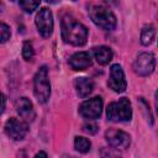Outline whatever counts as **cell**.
<instances>
[{
	"label": "cell",
	"instance_id": "cell-16",
	"mask_svg": "<svg viewBox=\"0 0 158 158\" xmlns=\"http://www.w3.org/2000/svg\"><path fill=\"white\" fill-rule=\"evenodd\" d=\"M74 147H75V149H77L78 152H80V153H88V152L90 151L91 143H90V141H89L88 138L78 136V137H75V139H74Z\"/></svg>",
	"mask_w": 158,
	"mask_h": 158
},
{
	"label": "cell",
	"instance_id": "cell-2",
	"mask_svg": "<svg viewBox=\"0 0 158 158\" xmlns=\"http://www.w3.org/2000/svg\"><path fill=\"white\" fill-rule=\"evenodd\" d=\"M89 16L91 21L102 30L112 31L116 27V17L110 9L101 4H91L89 6Z\"/></svg>",
	"mask_w": 158,
	"mask_h": 158
},
{
	"label": "cell",
	"instance_id": "cell-14",
	"mask_svg": "<svg viewBox=\"0 0 158 158\" xmlns=\"http://www.w3.org/2000/svg\"><path fill=\"white\" fill-rule=\"evenodd\" d=\"M94 57L99 64L105 65V64H109L111 62L112 51L106 46H100V47L94 48Z\"/></svg>",
	"mask_w": 158,
	"mask_h": 158
},
{
	"label": "cell",
	"instance_id": "cell-9",
	"mask_svg": "<svg viewBox=\"0 0 158 158\" xmlns=\"http://www.w3.org/2000/svg\"><path fill=\"white\" fill-rule=\"evenodd\" d=\"M107 143L116 149H126L130 146V136L125 131L110 128L105 133Z\"/></svg>",
	"mask_w": 158,
	"mask_h": 158
},
{
	"label": "cell",
	"instance_id": "cell-20",
	"mask_svg": "<svg viewBox=\"0 0 158 158\" xmlns=\"http://www.w3.org/2000/svg\"><path fill=\"white\" fill-rule=\"evenodd\" d=\"M83 130H84L86 133L93 135V133H95V132L98 131V126L94 125V123H85V125L83 126Z\"/></svg>",
	"mask_w": 158,
	"mask_h": 158
},
{
	"label": "cell",
	"instance_id": "cell-6",
	"mask_svg": "<svg viewBox=\"0 0 158 158\" xmlns=\"http://www.w3.org/2000/svg\"><path fill=\"white\" fill-rule=\"evenodd\" d=\"M101 111H102V99L100 96H95L89 100H85L79 106V114L88 120L98 118L101 115Z\"/></svg>",
	"mask_w": 158,
	"mask_h": 158
},
{
	"label": "cell",
	"instance_id": "cell-22",
	"mask_svg": "<svg viewBox=\"0 0 158 158\" xmlns=\"http://www.w3.org/2000/svg\"><path fill=\"white\" fill-rule=\"evenodd\" d=\"M1 98H2V99H1V100H2V105H1V111L4 112V111H5V102H6V96H5V95H2Z\"/></svg>",
	"mask_w": 158,
	"mask_h": 158
},
{
	"label": "cell",
	"instance_id": "cell-23",
	"mask_svg": "<svg viewBox=\"0 0 158 158\" xmlns=\"http://www.w3.org/2000/svg\"><path fill=\"white\" fill-rule=\"evenodd\" d=\"M156 107H157V114H158V90L156 93Z\"/></svg>",
	"mask_w": 158,
	"mask_h": 158
},
{
	"label": "cell",
	"instance_id": "cell-5",
	"mask_svg": "<svg viewBox=\"0 0 158 158\" xmlns=\"http://www.w3.org/2000/svg\"><path fill=\"white\" fill-rule=\"evenodd\" d=\"M28 126L26 121L19 120L16 117H11L5 123V133L7 137H10L14 141H21L27 135Z\"/></svg>",
	"mask_w": 158,
	"mask_h": 158
},
{
	"label": "cell",
	"instance_id": "cell-19",
	"mask_svg": "<svg viewBox=\"0 0 158 158\" xmlns=\"http://www.w3.org/2000/svg\"><path fill=\"white\" fill-rule=\"evenodd\" d=\"M10 38V28L6 23H1V42H6Z\"/></svg>",
	"mask_w": 158,
	"mask_h": 158
},
{
	"label": "cell",
	"instance_id": "cell-3",
	"mask_svg": "<svg viewBox=\"0 0 158 158\" xmlns=\"http://www.w3.org/2000/svg\"><path fill=\"white\" fill-rule=\"evenodd\" d=\"M107 118L112 122H126L132 117L131 102L127 98H121L117 101H114L107 105L106 109Z\"/></svg>",
	"mask_w": 158,
	"mask_h": 158
},
{
	"label": "cell",
	"instance_id": "cell-11",
	"mask_svg": "<svg viewBox=\"0 0 158 158\" xmlns=\"http://www.w3.org/2000/svg\"><path fill=\"white\" fill-rule=\"evenodd\" d=\"M15 107L17 114L20 115L21 118H23V121H33L35 118V110H33V105L30 101V99L27 98H19L15 102Z\"/></svg>",
	"mask_w": 158,
	"mask_h": 158
},
{
	"label": "cell",
	"instance_id": "cell-17",
	"mask_svg": "<svg viewBox=\"0 0 158 158\" xmlns=\"http://www.w3.org/2000/svg\"><path fill=\"white\" fill-rule=\"evenodd\" d=\"M33 47H32V43L31 42H25L23 46H22V57L25 60H31L33 58Z\"/></svg>",
	"mask_w": 158,
	"mask_h": 158
},
{
	"label": "cell",
	"instance_id": "cell-12",
	"mask_svg": "<svg viewBox=\"0 0 158 158\" xmlns=\"http://www.w3.org/2000/svg\"><path fill=\"white\" fill-rule=\"evenodd\" d=\"M69 65L74 70H84L91 65V57L88 52H77L69 58Z\"/></svg>",
	"mask_w": 158,
	"mask_h": 158
},
{
	"label": "cell",
	"instance_id": "cell-10",
	"mask_svg": "<svg viewBox=\"0 0 158 158\" xmlns=\"http://www.w3.org/2000/svg\"><path fill=\"white\" fill-rule=\"evenodd\" d=\"M107 85L110 89H112L115 93H122L126 89V79L123 70L120 64H114L111 65L110 69V78L107 81Z\"/></svg>",
	"mask_w": 158,
	"mask_h": 158
},
{
	"label": "cell",
	"instance_id": "cell-8",
	"mask_svg": "<svg viewBox=\"0 0 158 158\" xmlns=\"http://www.w3.org/2000/svg\"><path fill=\"white\" fill-rule=\"evenodd\" d=\"M36 26L42 37L47 38L52 35L53 31V16L49 9L43 7L36 15Z\"/></svg>",
	"mask_w": 158,
	"mask_h": 158
},
{
	"label": "cell",
	"instance_id": "cell-21",
	"mask_svg": "<svg viewBox=\"0 0 158 158\" xmlns=\"http://www.w3.org/2000/svg\"><path fill=\"white\" fill-rule=\"evenodd\" d=\"M35 158H48V157H47L46 152H38V153L35 156Z\"/></svg>",
	"mask_w": 158,
	"mask_h": 158
},
{
	"label": "cell",
	"instance_id": "cell-13",
	"mask_svg": "<svg viewBox=\"0 0 158 158\" xmlns=\"http://www.w3.org/2000/svg\"><path fill=\"white\" fill-rule=\"evenodd\" d=\"M75 89H77V94L80 98H86L94 89V84L89 78L85 77H80L75 79Z\"/></svg>",
	"mask_w": 158,
	"mask_h": 158
},
{
	"label": "cell",
	"instance_id": "cell-4",
	"mask_svg": "<svg viewBox=\"0 0 158 158\" xmlns=\"http://www.w3.org/2000/svg\"><path fill=\"white\" fill-rule=\"evenodd\" d=\"M33 93L36 99L44 104L48 101L49 95H51V84H49V79H48V70L47 67L43 65L41 67L33 79Z\"/></svg>",
	"mask_w": 158,
	"mask_h": 158
},
{
	"label": "cell",
	"instance_id": "cell-18",
	"mask_svg": "<svg viewBox=\"0 0 158 158\" xmlns=\"http://www.w3.org/2000/svg\"><path fill=\"white\" fill-rule=\"evenodd\" d=\"M20 6H21L22 10H25L26 12H32L33 10H36V9L40 6V1L25 0V1H20Z\"/></svg>",
	"mask_w": 158,
	"mask_h": 158
},
{
	"label": "cell",
	"instance_id": "cell-7",
	"mask_svg": "<svg viewBox=\"0 0 158 158\" xmlns=\"http://www.w3.org/2000/svg\"><path fill=\"white\" fill-rule=\"evenodd\" d=\"M154 67H156L154 56L152 53H148V52L138 54V57L133 62V70L136 74H138L141 77L149 75L154 70Z\"/></svg>",
	"mask_w": 158,
	"mask_h": 158
},
{
	"label": "cell",
	"instance_id": "cell-1",
	"mask_svg": "<svg viewBox=\"0 0 158 158\" xmlns=\"http://www.w3.org/2000/svg\"><path fill=\"white\" fill-rule=\"evenodd\" d=\"M62 38L73 46H84L88 38V28L70 15L62 19Z\"/></svg>",
	"mask_w": 158,
	"mask_h": 158
},
{
	"label": "cell",
	"instance_id": "cell-15",
	"mask_svg": "<svg viewBox=\"0 0 158 158\" xmlns=\"http://www.w3.org/2000/svg\"><path fill=\"white\" fill-rule=\"evenodd\" d=\"M154 36H156V30H154L153 25H146L141 32V43L143 46L151 44L154 40Z\"/></svg>",
	"mask_w": 158,
	"mask_h": 158
}]
</instances>
